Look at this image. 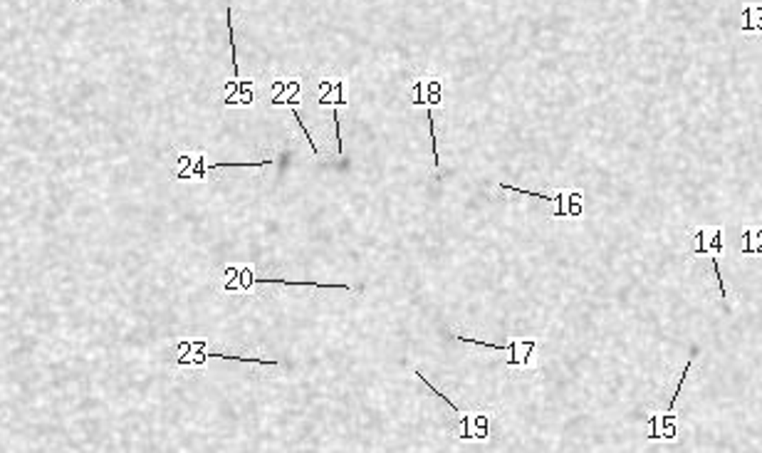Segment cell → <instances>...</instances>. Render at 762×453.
<instances>
[{"mask_svg": "<svg viewBox=\"0 0 762 453\" xmlns=\"http://www.w3.org/2000/svg\"><path fill=\"white\" fill-rule=\"evenodd\" d=\"M253 283L260 285H290V287H324V290H349V285L344 283H312V280H275V278H253L250 267L240 270V283L233 285L230 290H248Z\"/></svg>", "mask_w": 762, "mask_h": 453, "instance_id": "1", "label": "cell"}, {"mask_svg": "<svg viewBox=\"0 0 762 453\" xmlns=\"http://www.w3.org/2000/svg\"><path fill=\"white\" fill-rule=\"evenodd\" d=\"M302 92V82L300 80H275L273 82V94H270V104L273 107H298V97Z\"/></svg>", "mask_w": 762, "mask_h": 453, "instance_id": "2", "label": "cell"}, {"mask_svg": "<svg viewBox=\"0 0 762 453\" xmlns=\"http://www.w3.org/2000/svg\"><path fill=\"white\" fill-rule=\"evenodd\" d=\"M500 188L502 191H513V193H522V196H535V199H539V201H557L559 203V208L554 213H552V216L554 218H562V216H570V213H567V208H564V199H567V196H570V193H564V191H559L557 196H547V193H537V191H527V188H520V186H510V184H500Z\"/></svg>", "mask_w": 762, "mask_h": 453, "instance_id": "3", "label": "cell"}, {"mask_svg": "<svg viewBox=\"0 0 762 453\" xmlns=\"http://www.w3.org/2000/svg\"><path fill=\"white\" fill-rule=\"evenodd\" d=\"M743 15H745V18H750V15H760V18H762V5H757V8H745ZM755 30H762V20H757V25L752 27V32H755Z\"/></svg>", "mask_w": 762, "mask_h": 453, "instance_id": "4", "label": "cell"}]
</instances>
